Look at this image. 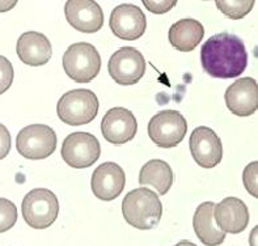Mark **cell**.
Here are the masks:
<instances>
[{
    "label": "cell",
    "instance_id": "obj_1",
    "mask_svg": "<svg viewBox=\"0 0 258 246\" xmlns=\"http://www.w3.org/2000/svg\"><path fill=\"white\" fill-rule=\"evenodd\" d=\"M201 62L210 76L216 79H235L245 71L248 53L239 37L219 33L203 43Z\"/></svg>",
    "mask_w": 258,
    "mask_h": 246
},
{
    "label": "cell",
    "instance_id": "obj_2",
    "mask_svg": "<svg viewBox=\"0 0 258 246\" xmlns=\"http://www.w3.org/2000/svg\"><path fill=\"white\" fill-rule=\"evenodd\" d=\"M122 213L128 225L150 230L160 223L163 204L156 193L147 187H139L126 194L122 202Z\"/></svg>",
    "mask_w": 258,
    "mask_h": 246
},
{
    "label": "cell",
    "instance_id": "obj_3",
    "mask_svg": "<svg viewBox=\"0 0 258 246\" xmlns=\"http://www.w3.org/2000/svg\"><path fill=\"white\" fill-rule=\"evenodd\" d=\"M56 113L70 126L87 125L97 117L98 100L89 89H74L59 99Z\"/></svg>",
    "mask_w": 258,
    "mask_h": 246
},
{
    "label": "cell",
    "instance_id": "obj_4",
    "mask_svg": "<svg viewBox=\"0 0 258 246\" xmlns=\"http://www.w3.org/2000/svg\"><path fill=\"white\" fill-rule=\"evenodd\" d=\"M66 75L76 83H89L101 68V56L93 45L87 42L74 43L63 54Z\"/></svg>",
    "mask_w": 258,
    "mask_h": 246
},
{
    "label": "cell",
    "instance_id": "obj_5",
    "mask_svg": "<svg viewBox=\"0 0 258 246\" xmlns=\"http://www.w3.org/2000/svg\"><path fill=\"white\" fill-rule=\"evenodd\" d=\"M21 213L29 226L34 229H46L58 217V198L49 189H33L24 197Z\"/></svg>",
    "mask_w": 258,
    "mask_h": 246
},
{
    "label": "cell",
    "instance_id": "obj_6",
    "mask_svg": "<svg viewBox=\"0 0 258 246\" xmlns=\"http://www.w3.org/2000/svg\"><path fill=\"white\" fill-rule=\"evenodd\" d=\"M16 147L28 160H43L56 149V134L47 125L26 126L17 135Z\"/></svg>",
    "mask_w": 258,
    "mask_h": 246
},
{
    "label": "cell",
    "instance_id": "obj_7",
    "mask_svg": "<svg viewBox=\"0 0 258 246\" xmlns=\"http://www.w3.org/2000/svg\"><path fill=\"white\" fill-rule=\"evenodd\" d=\"M187 122L177 110H163L148 122V136L157 147L173 148L183 140Z\"/></svg>",
    "mask_w": 258,
    "mask_h": 246
},
{
    "label": "cell",
    "instance_id": "obj_8",
    "mask_svg": "<svg viewBox=\"0 0 258 246\" xmlns=\"http://www.w3.org/2000/svg\"><path fill=\"white\" fill-rule=\"evenodd\" d=\"M62 158L75 169H84L95 164L101 153V145L89 132H72L63 140Z\"/></svg>",
    "mask_w": 258,
    "mask_h": 246
},
{
    "label": "cell",
    "instance_id": "obj_9",
    "mask_svg": "<svg viewBox=\"0 0 258 246\" xmlns=\"http://www.w3.org/2000/svg\"><path fill=\"white\" fill-rule=\"evenodd\" d=\"M146 59L135 47L124 46L110 56L109 75L119 86H134L146 73Z\"/></svg>",
    "mask_w": 258,
    "mask_h": 246
},
{
    "label": "cell",
    "instance_id": "obj_10",
    "mask_svg": "<svg viewBox=\"0 0 258 246\" xmlns=\"http://www.w3.org/2000/svg\"><path fill=\"white\" fill-rule=\"evenodd\" d=\"M190 152L194 161L205 169L220 164L223 158L222 140L213 128L200 126L190 135Z\"/></svg>",
    "mask_w": 258,
    "mask_h": 246
},
{
    "label": "cell",
    "instance_id": "obj_11",
    "mask_svg": "<svg viewBox=\"0 0 258 246\" xmlns=\"http://www.w3.org/2000/svg\"><path fill=\"white\" fill-rule=\"evenodd\" d=\"M109 27L118 38L135 41L146 32L147 19L143 11L134 4H121L111 11Z\"/></svg>",
    "mask_w": 258,
    "mask_h": 246
},
{
    "label": "cell",
    "instance_id": "obj_12",
    "mask_svg": "<svg viewBox=\"0 0 258 246\" xmlns=\"http://www.w3.org/2000/svg\"><path fill=\"white\" fill-rule=\"evenodd\" d=\"M138 131L135 115L124 108H113L106 112L101 121V132L105 140L121 145L133 140Z\"/></svg>",
    "mask_w": 258,
    "mask_h": 246
},
{
    "label": "cell",
    "instance_id": "obj_13",
    "mask_svg": "<svg viewBox=\"0 0 258 246\" xmlns=\"http://www.w3.org/2000/svg\"><path fill=\"white\" fill-rule=\"evenodd\" d=\"M64 14L70 25L82 33H96L104 25V12L92 0H69Z\"/></svg>",
    "mask_w": 258,
    "mask_h": 246
},
{
    "label": "cell",
    "instance_id": "obj_14",
    "mask_svg": "<svg viewBox=\"0 0 258 246\" xmlns=\"http://www.w3.org/2000/svg\"><path fill=\"white\" fill-rule=\"evenodd\" d=\"M126 185V174L115 162H104L97 167L92 174L91 186L95 197L110 202L122 194Z\"/></svg>",
    "mask_w": 258,
    "mask_h": 246
},
{
    "label": "cell",
    "instance_id": "obj_15",
    "mask_svg": "<svg viewBox=\"0 0 258 246\" xmlns=\"http://www.w3.org/2000/svg\"><path fill=\"white\" fill-rule=\"evenodd\" d=\"M227 108L235 115L249 117L258 108V87L253 77L237 79L228 87L224 95Z\"/></svg>",
    "mask_w": 258,
    "mask_h": 246
},
{
    "label": "cell",
    "instance_id": "obj_16",
    "mask_svg": "<svg viewBox=\"0 0 258 246\" xmlns=\"http://www.w3.org/2000/svg\"><path fill=\"white\" fill-rule=\"evenodd\" d=\"M214 220L222 232L239 234L248 226L249 210L239 198H224L214 207Z\"/></svg>",
    "mask_w": 258,
    "mask_h": 246
},
{
    "label": "cell",
    "instance_id": "obj_17",
    "mask_svg": "<svg viewBox=\"0 0 258 246\" xmlns=\"http://www.w3.org/2000/svg\"><path fill=\"white\" fill-rule=\"evenodd\" d=\"M16 53L23 63L32 67H39L51 59L52 47L45 34L26 32L17 40Z\"/></svg>",
    "mask_w": 258,
    "mask_h": 246
},
{
    "label": "cell",
    "instance_id": "obj_18",
    "mask_svg": "<svg viewBox=\"0 0 258 246\" xmlns=\"http://www.w3.org/2000/svg\"><path fill=\"white\" fill-rule=\"evenodd\" d=\"M214 202H203L197 207L193 216V228L197 237L206 246H219L224 242L227 233L218 228L214 220Z\"/></svg>",
    "mask_w": 258,
    "mask_h": 246
},
{
    "label": "cell",
    "instance_id": "obj_19",
    "mask_svg": "<svg viewBox=\"0 0 258 246\" xmlns=\"http://www.w3.org/2000/svg\"><path fill=\"white\" fill-rule=\"evenodd\" d=\"M205 36V28L196 19H182L169 29L170 45L178 51H193Z\"/></svg>",
    "mask_w": 258,
    "mask_h": 246
},
{
    "label": "cell",
    "instance_id": "obj_20",
    "mask_svg": "<svg viewBox=\"0 0 258 246\" xmlns=\"http://www.w3.org/2000/svg\"><path fill=\"white\" fill-rule=\"evenodd\" d=\"M139 184L142 186L154 187L159 195H165L173 184V172L168 162L159 158L148 161L139 173Z\"/></svg>",
    "mask_w": 258,
    "mask_h": 246
},
{
    "label": "cell",
    "instance_id": "obj_21",
    "mask_svg": "<svg viewBox=\"0 0 258 246\" xmlns=\"http://www.w3.org/2000/svg\"><path fill=\"white\" fill-rule=\"evenodd\" d=\"M215 4L218 10H220V12H223L228 19L240 20L253 10L254 0H236V2L235 0H231V2L216 0Z\"/></svg>",
    "mask_w": 258,
    "mask_h": 246
},
{
    "label": "cell",
    "instance_id": "obj_22",
    "mask_svg": "<svg viewBox=\"0 0 258 246\" xmlns=\"http://www.w3.org/2000/svg\"><path fill=\"white\" fill-rule=\"evenodd\" d=\"M17 207L7 198H0V233L13 228L17 221Z\"/></svg>",
    "mask_w": 258,
    "mask_h": 246
},
{
    "label": "cell",
    "instance_id": "obj_23",
    "mask_svg": "<svg viewBox=\"0 0 258 246\" xmlns=\"http://www.w3.org/2000/svg\"><path fill=\"white\" fill-rule=\"evenodd\" d=\"M257 177H258V161H253L249 165H246V168L244 169V173H242V182H244V186L248 190V193L250 195H253L254 198L258 197L257 191Z\"/></svg>",
    "mask_w": 258,
    "mask_h": 246
},
{
    "label": "cell",
    "instance_id": "obj_24",
    "mask_svg": "<svg viewBox=\"0 0 258 246\" xmlns=\"http://www.w3.org/2000/svg\"><path fill=\"white\" fill-rule=\"evenodd\" d=\"M13 67L6 56L0 55V95L6 93L13 83Z\"/></svg>",
    "mask_w": 258,
    "mask_h": 246
},
{
    "label": "cell",
    "instance_id": "obj_25",
    "mask_svg": "<svg viewBox=\"0 0 258 246\" xmlns=\"http://www.w3.org/2000/svg\"><path fill=\"white\" fill-rule=\"evenodd\" d=\"M144 7L147 8L150 12L155 15H163L165 12H168L169 10L174 7L177 4L176 0H172V2H168V0H164V2H150V0H144L143 2Z\"/></svg>",
    "mask_w": 258,
    "mask_h": 246
},
{
    "label": "cell",
    "instance_id": "obj_26",
    "mask_svg": "<svg viewBox=\"0 0 258 246\" xmlns=\"http://www.w3.org/2000/svg\"><path fill=\"white\" fill-rule=\"evenodd\" d=\"M11 141L12 139H11L8 128L3 123H0V160L7 157L11 152Z\"/></svg>",
    "mask_w": 258,
    "mask_h": 246
},
{
    "label": "cell",
    "instance_id": "obj_27",
    "mask_svg": "<svg viewBox=\"0 0 258 246\" xmlns=\"http://www.w3.org/2000/svg\"><path fill=\"white\" fill-rule=\"evenodd\" d=\"M16 4L17 2H0V12H6V11L12 10Z\"/></svg>",
    "mask_w": 258,
    "mask_h": 246
},
{
    "label": "cell",
    "instance_id": "obj_28",
    "mask_svg": "<svg viewBox=\"0 0 258 246\" xmlns=\"http://www.w3.org/2000/svg\"><path fill=\"white\" fill-rule=\"evenodd\" d=\"M250 246H257V226H255L253 232L250 233V238H249Z\"/></svg>",
    "mask_w": 258,
    "mask_h": 246
},
{
    "label": "cell",
    "instance_id": "obj_29",
    "mask_svg": "<svg viewBox=\"0 0 258 246\" xmlns=\"http://www.w3.org/2000/svg\"><path fill=\"white\" fill-rule=\"evenodd\" d=\"M174 246H197V245L194 242H191V241H186V239H183V241L177 242Z\"/></svg>",
    "mask_w": 258,
    "mask_h": 246
}]
</instances>
